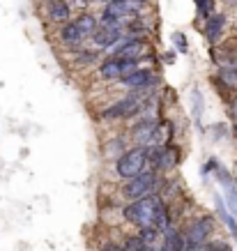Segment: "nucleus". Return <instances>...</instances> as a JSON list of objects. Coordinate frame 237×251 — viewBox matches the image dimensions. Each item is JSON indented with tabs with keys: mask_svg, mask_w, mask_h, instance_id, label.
<instances>
[{
	"mask_svg": "<svg viewBox=\"0 0 237 251\" xmlns=\"http://www.w3.org/2000/svg\"><path fill=\"white\" fill-rule=\"evenodd\" d=\"M122 28H106V25H97V30L92 32L90 42L92 46L99 51V49H111V46H115L118 42H122Z\"/></svg>",
	"mask_w": 237,
	"mask_h": 251,
	"instance_id": "11",
	"label": "nucleus"
},
{
	"mask_svg": "<svg viewBox=\"0 0 237 251\" xmlns=\"http://www.w3.org/2000/svg\"><path fill=\"white\" fill-rule=\"evenodd\" d=\"M216 168H219V159H216V157H210V159H207V164L205 166H203V173H212V171H216Z\"/></svg>",
	"mask_w": 237,
	"mask_h": 251,
	"instance_id": "29",
	"label": "nucleus"
},
{
	"mask_svg": "<svg viewBox=\"0 0 237 251\" xmlns=\"http://www.w3.org/2000/svg\"><path fill=\"white\" fill-rule=\"evenodd\" d=\"M124 150H127V141H124V136H115L104 145V157H115V159H118Z\"/></svg>",
	"mask_w": 237,
	"mask_h": 251,
	"instance_id": "21",
	"label": "nucleus"
},
{
	"mask_svg": "<svg viewBox=\"0 0 237 251\" xmlns=\"http://www.w3.org/2000/svg\"><path fill=\"white\" fill-rule=\"evenodd\" d=\"M42 7H44V16L51 23L62 25V23L71 21V5L67 0H44Z\"/></svg>",
	"mask_w": 237,
	"mask_h": 251,
	"instance_id": "10",
	"label": "nucleus"
},
{
	"mask_svg": "<svg viewBox=\"0 0 237 251\" xmlns=\"http://www.w3.org/2000/svg\"><path fill=\"white\" fill-rule=\"evenodd\" d=\"M173 42H175V46L180 49V53H187L189 46H187V37H184L182 32H175V35H173Z\"/></svg>",
	"mask_w": 237,
	"mask_h": 251,
	"instance_id": "28",
	"label": "nucleus"
},
{
	"mask_svg": "<svg viewBox=\"0 0 237 251\" xmlns=\"http://www.w3.org/2000/svg\"><path fill=\"white\" fill-rule=\"evenodd\" d=\"M134 69H138V60H120V58H106L99 62L97 67V78L99 81H120L122 76L131 74Z\"/></svg>",
	"mask_w": 237,
	"mask_h": 251,
	"instance_id": "6",
	"label": "nucleus"
},
{
	"mask_svg": "<svg viewBox=\"0 0 237 251\" xmlns=\"http://www.w3.org/2000/svg\"><path fill=\"white\" fill-rule=\"evenodd\" d=\"M58 42H60L62 46H67V49H76V46H81L85 42V37L76 28V23L67 21V23H62L60 28H58Z\"/></svg>",
	"mask_w": 237,
	"mask_h": 251,
	"instance_id": "14",
	"label": "nucleus"
},
{
	"mask_svg": "<svg viewBox=\"0 0 237 251\" xmlns=\"http://www.w3.org/2000/svg\"><path fill=\"white\" fill-rule=\"evenodd\" d=\"M154 251H168V249H164V247H159V249H154Z\"/></svg>",
	"mask_w": 237,
	"mask_h": 251,
	"instance_id": "32",
	"label": "nucleus"
},
{
	"mask_svg": "<svg viewBox=\"0 0 237 251\" xmlns=\"http://www.w3.org/2000/svg\"><path fill=\"white\" fill-rule=\"evenodd\" d=\"M203 251H233L228 242H221V240H214V242H205L203 244Z\"/></svg>",
	"mask_w": 237,
	"mask_h": 251,
	"instance_id": "26",
	"label": "nucleus"
},
{
	"mask_svg": "<svg viewBox=\"0 0 237 251\" xmlns=\"http://www.w3.org/2000/svg\"><path fill=\"white\" fill-rule=\"evenodd\" d=\"M184 233V240L191 244H205L210 242V235L214 233V217L212 214H203V217H196V219L187 226Z\"/></svg>",
	"mask_w": 237,
	"mask_h": 251,
	"instance_id": "8",
	"label": "nucleus"
},
{
	"mask_svg": "<svg viewBox=\"0 0 237 251\" xmlns=\"http://www.w3.org/2000/svg\"><path fill=\"white\" fill-rule=\"evenodd\" d=\"M74 67H90L95 62H99V51L97 49H83V46H76L74 49Z\"/></svg>",
	"mask_w": 237,
	"mask_h": 251,
	"instance_id": "16",
	"label": "nucleus"
},
{
	"mask_svg": "<svg viewBox=\"0 0 237 251\" xmlns=\"http://www.w3.org/2000/svg\"><path fill=\"white\" fill-rule=\"evenodd\" d=\"M159 120L157 118H150V115H141V120H136L129 127V136L134 141V145H147L150 138H152L154 129H157Z\"/></svg>",
	"mask_w": 237,
	"mask_h": 251,
	"instance_id": "9",
	"label": "nucleus"
},
{
	"mask_svg": "<svg viewBox=\"0 0 237 251\" xmlns=\"http://www.w3.org/2000/svg\"><path fill=\"white\" fill-rule=\"evenodd\" d=\"M161 240H164V249L168 251H184V244H187V240H184V233L180 228H175V226H170V228H166L164 233H161Z\"/></svg>",
	"mask_w": 237,
	"mask_h": 251,
	"instance_id": "15",
	"label": "nucleus"
},
{
	"mask_svg": "<svg viewBox=\"0 0 237 251\" xmlns=\"http://www.w3.org/2000/svg\"><path fill=\"white\" fill-rule=\"evenodd\" d=\"M191 101H193V118H196V127L198 129H203L200 125H203V95H200V90H193L191 92Z\"/></svg>",
	"mask_w": 237,
	"mask_h": 251,
	"instance_id": "24",
	"label": "nucleus"
},
{
	"mask_svg": "<svg viewBox=\"0 0 237 251\" xmlns=\"http://www.w3.org/2000/svg\"><path fill=\"white\" fill-rule=\"evenodd\" d=\"M226 14H219V12H214L212 16H207L205 19V25H203V35H205V39L210 42L212 46H216L219 42L223 39V30H226Z\"/></svg>",
	"mask_w": 237,
	"mask_h": 251,
	"instance_id": "12",
	"label": "nucleus"
},
{
	"mask_svg": "<svg viewBox=\"0 0 237 251\" xmlns=\"http://www.w3.org/2000/svg\"><path fill=\"white\" fill-rule=\"evenodd\" d=\"M235 184H237V180H235Z\"/></svg>",
	"mask_w": 237,
	"mask_h": 251,
	"instance_id": "33",
	"label": "nucleus"
},
{
	"mask_svg": "<svg viewBox=\"0 0 237 251\" xmlns=\"http://www.w3.org/2000/svg\"><path fill=\"white\" fill-rule=\"evenodd\" d=\"M113 58L141 62L143 58H150V46L143 37H127L122 42H118V46L113 49Z\"/></svg>",
	"mask_w": 237,
	"mask_h": 251,
	"instance_id": "7",
	"label": "nucleus"
},
{
	"mask_svg": "<svg viewBox=\"0 0 237 251\" xmlns=\"http://www.w3.org/2000/svg\"><path fill=\"white\" fill-rule=\"evenodd\" d=\"M122 247H124V251H154V247L145 244L138 235H124Z\"/></svg>",
	"mask_w": 237,
	"mask_h": 251,
	"instance_id": "22",
	"label": "nucleus"
},
{
	"mask_svg": "<svg viewBox=\"0 0 237 251\" xmlns=\"http://www.w3.org/2000/svg\"><path fill=\"white\" fill-rule=\"evenodd\" d=\"M154 81H157V76H154V72L150 67H138L131 74L120 78V83L124 88H129V90H141V88H145V85L154 83Z\"/></svg>",
	"mask_w": 237,
	"mask_h": 251,
	"instance_id": "13",
	"label": "nucleus"
},
{
	"mask_svg": "<svg viewBox=\"0 0 237 251\" xmlns=\"http://www.w3.org/2000/svg\"><path fill=\"white\" fill-rule=\"evenodd\" d=\"M177 164H180V148H177L175 143L150 148L147 166H152V171L164 175V173H168V171H173V168H177Z\"/></svg>",
	"mask_w": 237,
	"mask_h": 251,
	"instance_id": "5",
	"label": "nucleus"
},
{
	"mask_svg": "<svg viewBox=\"0 0 237 251\" xmlns=\"http://www.w3.org/2000/svg\"><path fill=\"white\" fill-rule=\"evenodd\" d=\"M161 184H164V175L145 168L143 173H138L136 177H131L129 182L124 184L122 194H124V198H129V201H138V198H143V196L157 194V191L161 189Z\"/></svg>",
	"mask_w": 237,
	"mask_h": 251,
	"instance_id": "3",
	"label": "nucleus"
},
{
	"mask_svg": "<svg viewBox=\"0 0 237 251\" xmlns=\"http://www.w3.org/2000/svg\"><path fill=\"white\" fill-rule=\"evenodd\" d=\"M216 78L228 85L233 92H237V65H221L216 72Z\"/></svg>",
	"mask_w": 237,
	"mask_h": 251,
	"instance_id": "19",
	"label": "nucleus"
},
{
	"mask_svg": "<svg viewBox=\"0 0 237 251\" xmlns=\"http://www.w3.org/2000/svg\"><path fill=\"white\" fill-rule=\"evenodd\" d=\"M147 159H150V148L147 145H136L131 150H124L118 159H115V173L122 180H131L138 173H143L147 168Z\"/></svg>",
	"mask_w": 237,
	"mask_h": 251,
	"instance_id": "1",
	"label": "nucleus"
},
{
	"mask_svg": "<svg viewBox=\"0 0 237 251\" xmlns=\"http://www.w3.org/2000/svg\"><path fill=\"white\" fill-rule=\"evenodd\" d=\"M143 95L136 90H129V95H124L122 99H118L115 104L106 106L99 113L101 120H129V118H136L141 115V108H143Z\"/></svg>",
	"mask_w": 237,
	"mask_h": 251,
	"instance_id": "4",
	"label": "nucleus"
},
{
	"mask_svg": "<svg viewBox=\"0 0 237 251\" xmlns=\"http://www.w3.org/2000/svg\"><path fill=\"white\" fill-rule=\"evenodd\" d=\"M212 85H214V88H219V95H221V97L226 99V101H228V99L233 97V90H230V88H228L226 83H221V81H219L216 76H212Z\"/></svg>",
	"mask_w": 237,
	"mask_h": 251,
	"instance_id": "27",
	"label": "nucleus"
},
{
	"mask_svg": "<svg viewBox=\"0 0 237 251\" xmlns=\"http://www.w3.org/2000/svg\"><path fill=\"white\" fill-rule=\"evenodd\" d=\"M76 28L81 30V35L83 37H90L92 32L97 30V25H99V19H97V14H92V12H83V14L76 16Z\"/></svg>",
	"mask_w": 237,
	"mask_h": 251,
	"instance_id": "17",
	"label": "nucleus"
},
{
	"mask_svg": "<svg viewBox=\"0 0 237 251\" xmlns=\"http://www.w3.org/2000/svg\"><path fill=\"white\" fill-rule=\"evenodd\" d=\"M101 251H124V247H122V242L118 244V242H106L104 247H101Z\"/></svg>",
	"mask_w": 237,
	"mask_h": 251,
	"instance_id": "31",
	"label": "nucleus"
},
{
	"mask_svg": "<svg viewBox=\"0 0 237 251\" xmlns=\"http://www.w3.org/2000/svg\"><path fill=\"white\" fill-rule=\"evenodd\" d=\"M196 2V12H198V19L205 21L207 16L214 14V0H193Z\"/></svg>",
	"mask_w": 237,
	"mask_h": 251,
	"instance_id": "25",
	"label": "nucleus"
},
{
	"mask_svg": "<svg viewBox=\"0 0 237 251\" xmlns=\"http://www.w3.org/2000/svg\"><path fill=\"white\" fill-rule=\"evenodd\" d=\"M214 205H216V212H219V217L223 219V224H226V226H228V230L233 233V240H237V219L228 212V207L223 205L221 196H214Z\"/></svg>",
	"mask_w": 237,
	"mask_h": 251,
	"instance_id": "18",
	"label": "nucleus"
},
{
	"mask_svg": "<svg viewBox=\"0 0 237 251\" xmlns=\"http://www.w3.org/2000/svg\"><path fill=\"white\" fill-rule=\"evenodd\" d=\"M228 115L233 118V125H237V99H228Z\"/></svg>",
	"mask_w": 237,
	"mask_h": 251,
	"instance_id": "30",
	"label": "nucleus"
},
{
	"mask_svg": "<svg viewBox=\"0 0 237 251\" xmlns=\"http://www.w3.org/2000/svg\"><path fill=\"white\" fill-rule=\"evenodd\" d=\"M157 203H159V194H150V196H143V198H138V201H131L129 205H124V210H122L124 221H129V224L138 226V228L152 226Z\"/></svg>",
	"mask_w": 237,
	"mask_h": 251,
	"instance_id": "2",
	"label": "nucleus"
},
{
	"mask_svg": "<svg viewBox=\"0 0 237 251\" xmlns=\"http://www.w3.org/2000/svg\"><path fill=\"white\" fill-rule=\"evenodd\" d=\"M212 60L221 67V65H237V55L235 51H230V49H219V46H212V55H210Z\"/></svg>",
	"mask_w": 237,
	"mask_h": 251,
	"instance_id": "20",
	"label": "nucleus"
},
{
	"mask_svg": "<svg viewBox=\"0 0 237 251\" xmlns=\"http://www.w3.org/2000/svg\"><path fill=\"white\" fill-rule=\"evenodd\" d=\"M138 237L143 240L145 244H150V247H154V242L161 237V230L154 228V226H145V228H138Z\"/></svg>",
	"mask_w": 237,
	"mask_h": 251,
	"instance_id": "23",
	"label": "nucleus"
}]
</instances>
